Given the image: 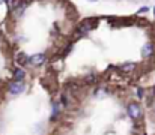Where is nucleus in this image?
<instances>
[{
  "label": "nucleus",
  "instance_id": "obj_1",
  "mask_svg": "<svg viewBox=\"0 0 155 135\" xmlns=\"http://www.w3.org/2000/svg\"><path fill=\"white\" fill-rule=\"evenodd\" d=\"M98 24H100V18H97V17H91V18H86V20H83L78 26H77V35L78 36H87L94 29H97L98 27Z\"/></svg>",
  "mask_w": 155,
  "mask_h": 135
},
{
  "label": "nucleus",
  "instance_id": "obj_2",
  "mask_svg": "<svg viewBox=\"0 0 155 135\" xmlns=\"http://www.w3.org/2000/svg\"><path fill=\"white\" fill-rule=\"evenodd\" d=\"M127 114H128L134 122H137V120L142 119V116H143V110H142L140 104H137V102H130L128 107H127Z\"/></svg>",
  "mask_w": 155,
  "mask_h": 135
},
{
  "label": "nucleus",
  "instance_id": "obj_3",
  "mask_svg": "<svg viewBox=\"0 0 155 135\" xmlns=\"http://www.w3.org/2000/svg\"><path fill=\"white\" fill-rule=\"evenodd\" d=\"M24 90H26V83H24V81H12V83L8 86V92H9V95H12V96H18V95H21Z\"/></svg>",
  "mask_w": 155,
  "mask_h": 135
},
{
  "label": "nucleus",
  "instance_id": "obj_4",
  "mask_svg": "<svg viewBox=\"0 0 155 135\" xmlns=\"http://www.w3.org/2000/svg\"><path fill=\"white\" fill-rule=\"evenodd\" d=\"M45 60H47V56H45L44 53H38V54L30 56L29 63H30L32 66H41V65H44V63H45Z\"/></svg>",
  "mask_w": 155,
  "mask_h": 135
},
{
  "label": "nucleus",
  "instance_id": "obj_5",
  "mask_svg": "<svg viewBox=\"0 0 155 135\" xmlns=\"http://www.w3.org/2000/svg\"><path fill=\"white\" fill-rule=\"evenodd\" d=\"M155 53V45L152 42H146V44L143 45V48H142V57L143 59H149V57H152Z\"/></svg>",
  "mask_w": 155,
  "mask_h": 135
},
{
  "label": "nucleus",
  "instance_id": "obj_6",
  "mask_svg": "<svg viewBox=\"0 0 155 135\" xmlns=\"http://www.w3.org/2000/svg\"><path fill=\"white\" fill-rule=\"evenodd\" d=\"M29 56L24 53V51H17L15 53V63L18 65V66H24L26 63H29Z\"/></svg>",
  "mask_w": 155,
  "mask_h": 135
},
{
  "label": "nucleus",
  "instance_id": "obj_7",
  "mask_svg": "<svg viewBox=\"0 0 155 135\" xmlns=\"http://www.w3.org/2000/svg\"><path fill=\"white\" fill-rule=\"evenodd\" d=\"M62 110H63V104L62 102H56L53 104V110H51V122H56L60 114H62Z\"/></svg>",
  "mask_w": 155,
  "mask_h": 135
},
{
  "label": "nucleus",
  "instance_id": "obj_8",
  "mask_svg": "<svg viewBox=\"0 0 155 135\" xmlns=\"http://www.w3.org/2000/svg\"><path fill=\"white\" fill-rule=\"evenodd\" d=\"M136 69H137V65L134 62H127V63H122L119 66V71L124 72V74H133Z\"/></svg>",
  "mask_w": 155,
  "mask_h": 135
},
{
  "label": "nucleus",
  "instance_id": "obj_9",
  "mask_svg": "<svg viewBox=\"0 0 155 135\" xmlns=\"http://www.w3.org/2000/svg\"><path fill=\"white\" fill-rule=\"evenodd\" d=\"M26 3H23V2H20L14 9H12V15L15 17V18H20V17H23V14H24V11H26Z\"/></svg>",
  "mask_w": 155,
  "mask_h": 135
},
{
  "label": "nucleus",
  "instance_id": "obj_10",
  "mask_svg": "<svg viewBox=\"0 0 155 135\" xmlns=\"http://www.w3.org/2000/svg\"><path fill=\"white\" fill-rule=\"evenodd\" d=\"M97 81H98V75L97 74H87V75L83 77V83L86 86H94V84H97Z\"/></svg>",
  "mask_w": 155,
  "mask_h": 135
},
{
  "label": "nucleus",
  "instance_id": "obj_11",
  "mask_svg": "<svg viewBox=\"0 0 155 135\" xmlns=\"http://www.w3.org/2000/svg\"><path fill=\"white\" fill-rule=\"evenodd\" d=\"M12 77H14V81H23L26 78V71L21 68H17V69H14Z\"/></svg>",
  "mask_w": 155,
  "mask_h": 135
},
{
  "label": "nucleus",
  "instance_id": "obj_12",
  "mask_svg": "<svg viewBox=\"0 0 155 135\" xmlns=\"http://www.w3.org/2000/svg\"><path fill=\"white\" fill-rule=\"evenodd\" d=\"M107 93H108V92H107V89L98 87V89L94 92V96H95V98H105V96H107Z\"/></svg>",
  "mask_w": 155,
  "mask_h": 135
},
{
  "label": "nucleus",
  "instance_id": "obj_13",
  "mask_svg": "<svg viewBox=\"0 0 155 135\" xmlns=\"http://www.w3.org/2000/svg\"><path fill=\"white\" fill-rule=\"evenodd\" d=\"M137 96H139L140 99H142V98H145V90L142 89V87H139V89H137Z\"/></svg>",
  "mask_w": 155,
  "mask_h": 135
},
{
  "label": "nucleus",
  "instance_id": "obj_14",
  "mask_svg": "<svg viewBox=\"0 0 155 135\" xmlns=\"http://www.w3.org/2000/svg\"><path fill=\"white\" fill-rule=\"evenodd\" d=\"M146 12H149V8H148V6H143V8L139 9V14H140V15H143V14H146Z\"/></svg>",
  "mask_w": 155,
  "mask_h": 135
},
{
  "label": "nucleus",
  "instance_id": "obj_15",
  "mask_svg": "<svg viewBox=\"0 0 155 135\" xmlns=\"http://www.w3.org/2000/svg\"><path fill=\"white\" fill-rule=\"evenodd\" d=\"M2 42H3V33L0 32V44H2Z\"/></svg>",
  "mask_w": 155,
  "mask_h": 135
},
{
  "label": "nucleus",
  "instance_id": "obj_16",
  "mask_svg": "<svg viewBox=\"0 0 155 135\" xmlns=\"http://www.w3.org/2000/svg\"><path fill=\"white\" fill-rule=\"evenodd\" d=\"M3 2H5V0H0V5H2V3H3Z\"/></svg>",
  "mask_w": 155,
  "mask_h": 135
},
{
  "label": "nucleus",
  "instance_id": "obj_17",
  "mask_svg": "<svg viewBox=\"0 0 155 135\" xmlns=\"http://www.w3.org/2000/svg\"><path fill=\"white\" fill-rule=\"evenodd\" d=\"M89 2H98V0H89Z\"/></svg>",
  "mask_w": 155,
  "mask_h": 135
}]
</instances>
